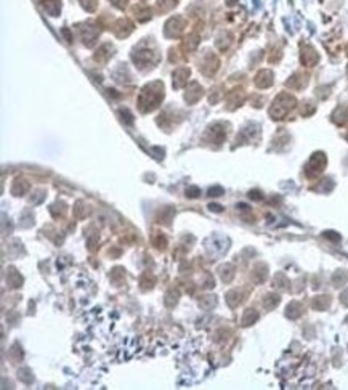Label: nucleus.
<instances>
[{
	"mask_svg": "<svg viewBox=\"0 0 348 390\" xmlns=\"http://www.w3.org/2000/svg\"><path fill=\"white\" fill-rule=\"evenodd\" d=\"M162 98H164V85L160 84V82H153V84L146 85L140 95V100H138L140 110L143 113H150L154 108L159 106Z\"/></svg>",
	"mask_w": 348,
	"mask_h": 390,
	"instance_id": "f257e3e1",
	"label": "nucleus"
},
{
	"mask_svg": "<svg viewBox=\"0 0 348 390\" xmlns=\"http://www.w3.org/2000/svg\"><path fill=\"white\" fill-rule=\"evenodd\" d=\"M295 106V98L291 93H281L273 101L271 108H270V116L273 119H282L286 117V114Z\"/></svg>",
	"mask_w": 348,
	"mask_h": 390,
	"instance_id": "f03ea898",
	"label": "nucleus"
},
{
	"mask_svg": "<svg viewBox=\"0 0 348 390\" xmlns=\"http://www.w3.org/2000/svg\"><path fill=\"white\" fill-rule=\"evenodd\" d=\"M326 167V156L324 153H314V155L310 157V161L305 165V172L308 177H314L321 174Z\"/></svg>",
	"mask_w": 348,
	"mask_h": 390,
	"instance_id": "7ed1b4c3",
	"label": "nucleus"
},
{
	"mask_svg": "<svg viewBox=\"0 0 348 390\" xmlns=\"http://www.w3.org/2000/svg\"><path fill=\"white\" fill-rule=\"evenodd\" d=\"M98 34H100L98 28H95L93 24H90V23L80 24V26H79V36H80L82 42L85 43L87 47H92L93 45L95 40L98 39Z\"/></svg>",
	"mask_w": 348,
	"mask_h": 390,
	"instance_id": "20e7f679",
	"label": "nucleus"
},
{
	"mask_svg": "<svg viewBox=\"0 0 348 390\" xmlns=\"http://www.w3.org/2000/svg\"><path fill=\"white\" fill-rule=\"evenodd\" d=\"M186 28V20L183 16H173L165 23V36L167 37H178Z\"/></svg>",
	"mask_w": 348,
	"mask_h": 390,
	"instance_id": "39448f33",
	"label": "nucleus"
},
{
	"mask_svg": "<svg viewBox=\"0 0 348 390\" xmlns=\"http://www.w3.org/2000/svg\"><path fill=\"white\" fill-rule=\"evenodd\" d=\"M157 60V56L154 52H151L150 48H146V50H141V47L138 50H135V53H133V61H135V65H138L140 68H143V66H153L154 65V61Z\"/></svg>",
	"mask_w": 348,
	"mask_h": 390,
	"instance_id": "423d86ee",
	"label": "nucleus"
},
{
	"mask_svg": "<svg viewBox=\"0 0 348 390\" xmlns=\"http://www.w3.org/2000/svg\"><path fill=\"white\" fill-rule=\"evenodd\" d=\"M199 69L205 74V76H214L218 69V60L214 53H207L202 58V61L199 63Z\"/></svg>",
	"mask_w": 348,
	"mask_h": 390,
	"instance_id": "0eeeda50",
	"label": "nucleus"
},
{
	"mask_svg": "<svg viewBox=\"0 0 348 390\" xmlns=\"http://www.w3.org/2000/svg\"><path fill=\"white\" fill-rule=\"evenodd\" d=\"M300 60H302V63H304L305 66L311 68V66H314V65H316V63H318L319 56H318V53H316V50H314L311 45H304V47H302Z\"/></svg>",
	"mask_w": 348,
	"mask_h": 390,
	"instance_id": "6e6552de",
	"label": "nucleus"
},
{
	"mask_svg": "<svg viewBox=\"0 0 348 390\" xmlns=\"http://www.w3.org/2000/svg\"><path fill=\"white\" fill-rule=\"evenodd\" d=\"M113 31L117 37H127L133 31V23L130 20H127V18H120V20L116 21Z\"/></svg>",
	"mask_w": 348,
	"mask_h": 390,
	"instance_id": "1a4fd4ad",
	"label": "nucleus"
},
{
	"mask_svg": "<svg viewBox=\"0 0 348 390\" xmlns=\"http://www.w3.org/2000/svg\"><path fill=\"white\" fill-rule=\"evenodd\" d=\"M244 98H246V95H244L242 88H234V90L228 95V110L233 111L237 106H241L244 103Z\"/></svg>",
	"mask_w": 348,
	"mask_h": 390,
	"instance_id": "9d476101",
	"label": "nucleus"
},
{
	"mask_svg": "<svg viewBox=\"0 0 348 390\" xmlns=\"http://www.w3.org/2000/svg\"><path fill=\"white\" fill-rule=\"evenodd\" d=\"M273 84V73L268 69H263L255 76V85L259 88H268Z\"/></svg>",
	"mask_w": 348,
	"mask_h": 390,
	"instance_id": "9b49d317",
	"label": "nucleus"
},
{
	"mask_svg": "<svg viewBox=\"0 0 348 390\" xmlns=\"http://www.w3.org/2000/svg\"><path fill=\"white\" fill-rule=\"evenodd\" d=\"M132 13L135 18H137V21L145 23L148 20H151V8L148 7V5H143V3L135 5V7L132 8Z\"/></svg>",
	"mask_w": 348,
	"mask_h": 390,
	"instance_id": "f8f14e48",
	"label": "nucleus"
},
{
	"mask_svg": "<svg viewBox=\"0 0 348 390\" xmlns=\"http://www.w3.org/2000/svg\"><path fill=\"white\" fill-rule=\"evenodd\" d=\"M188 78H190V69L188 68H180L177 69L175 73H173V87H183L186 82H188Z\"/></svg>",
	"mask_w": 348,
	"mask_h": 390,
	"instance_id": "ddd939ff",
	"label": "nucleus"
},
{
	"mask_svg": "<svg viewBox=\"0 0 348 390\" xmlns=\"http://www.w3.org/2000/svg\"><path fill=\"white\" fill-rule=\"evenodd\" d=\"M201 97H202V87H199L197 82H191L188 92L185 95L186 101H188V103H196Z\"/></svg>",
	"mask_w": 348,
	"mask_h": 390,
	"instance_id": "4468645a",
	"label": "nucleus"
},
{
	"mask_svg": "<svg viewBox=\"0 0 348 390\" xmlns=\"http://www.w3.org/2000/svg\"><path fill=\"white\" fill-rule=\"evenodd\" d=\"M111 56H113V45L111 43H105V45H101L98 50H96L95 60L98 63H106Z\"/></svg>",
	"mask_w": 348,
	"mask_h": 390,
	"instance_id": "2eb2a0df",
	"label": "nucleus"
},
{
	"mask_svg": "<svg viewBox=\"0 0 348 390\" xmlns=\"http://www.w3.org/2000/svg\"><path fill=\"white\" fill-rule=\"evenodd\" d=\"M307 84H308V78L302 73L294 74L291 78V80H287V85L291 88H295V90H300V88H304Z\"/></svg>",
	"mask_w": 348,
	"mask_h": 390,
	"instance_id": "dca6fc26",
	"label": "nucleus"
},
{
	"mask_svg": "<svg viewBox=\"0 0 348 390\" xmlns=\"http://www.w3.org/2000/svg\"><path fill=\"white\" fill-rule=\"evenodd\" d=\"M332 120L337 125H345L348 122V108L347 106H339L337 110L332 113Z\"/></svg>",
	"mask_w": 348,
	"mask_h": 390,
	"instance_id": "f3484780",
	"label": "nucleus"
},
{
	"mask_svg": "<svg viewBox=\"0 0 348 390\" xmlns=\"http://www.w3.org/2000/svg\"><path fill=\"white\" fill-rule=\"evenodd\" d=\"M209 133H212V142H215V143H222L225 137H227V130H225L223 124H217L214 127H210Z\"/></svg>",
	"mask_w": 348,
	"mask_h": 390,
	"instance_id": "a211bd4d",
	"label": "nucleus"
},
{
	"mask_svg": "<svg viewBox=\"0 0 348 390\" xmlns=\"http://www.w3.org/2000/svg\"><path fill=\"white\" fill-rule=\"evenodd\" d=\"M156 7L160 13H167V11H170L173 7H177V0H157Z\"/></svg>",
	"mask_w": 348,
	"mask_h": 390,
	"instance_id": "6ab92c4d",
	"label": "nucleus"
},
{
	"mask_svg": "<svg viewBox=\"0 0 348 390\" xmlns=\"http://www.w3.org/2000/svg\"><path fill=\"white\" fill-rule=\"evenodd\" d=\"M197 43H199V36L197 34H190L188 37H186V40H185V48L186 50H194L197 47Z\"/></svg>",
	"mask_w": 348,
	"mask_h": 390,
	"instance_id": "aec40b11",
	"label": "nucleus"
},
{
	"mask_svg": "<svg viewBox=\"0 0 348 390\" xmlns=\"http://www.w3.org/2000/svg\"><path fill=\"white\" fill-rule=\"evenodd\" d=\"M80 5L87 11H95L98 8V0H80Z\"/></svg>",
	"mask_w": 348,
	"mask_h": 390,
	"instance_id": "412c9836",
	"label": "nucleus"
},
{
	"mask_svg": "<svg viewBox=\"0 0 348 390\" xmlns=\"http://www.w3.org/2000/svg\"><path fill=\"white\" fill-rule=\"evenodd\" d=\"M300 113L304 114V116H310V114H313L314 113V106L311 105V103H305L302 105V110H300Z\"/></svg>",
	"mask_w": 348,
	"mask_h": 390,
	"instance_id": "4be33fe9",
	"label": "nucleus"
},
{
	"mask_svg": "<svg viewBox=\"0 0 348 390\" xmlns=\"http://www.w3.org/2000/svg\"><path fill=\"white\" fill-rule=\"evenodd\" d=\"M109 2H111L116 8H119V10H124V8L127 7V2H128V0H109Z\"/></svg>",
	"mask_w": 348,
	"mask_h": 390,
	"instance_id": "5701e85b",
	"label": "nucleus"
},
{
	"mask_svg": "<svg viewBox=\"0 0 348 390\" xmlns=\"http://www.w3.org/2000/svg\"><path fill=\"white\" fill-rule=\"evenodd\" d=\"M342 300H344V304L345 305H348V289L344 292V296H342Z\"/></svg>",
	"mask_w": 348,
	"mask_h": 390,
	"instance_id": "b1692460",
	"label": "nucleus"
},
{
	"mask_svg": "<svg viewBox=\"0 0 348 390\" xmlns=\"http://www.w3.org/2000/svg\"><path fill=\"white\" fill-rule=\"evenodd\" d=\"M347 55H348V45H347Z\"/></svg>",
	"mask_w": 348,
	"mask_h": 390,
	"instance_id": "393cba45",
	"label": "nucleus"
},
{
	"mask_svg": "<svg viewBox=\"0 0 348 390\" xmlns=\"http://www.w3.org/2000/svg\"><path fill=\"white\" fill-rule=\"evenodd\" d=\"M141 2H145V0H141Z\"/></svg>",
	"mask_w": 348,
	"mask_h": 390,
	"instance_id": "a878e982",
	"label": "nucleus"
},
{
	"mask_svg": "<svg viewBox=\"0 0 348 390\" xmlns=\"http://www.w3.org/2000/svg\"><path fill=\"white\" fill-rule=\"evenodd\" d=\"M347 138H348V135H347Z\"/></svg>",
	"mask_w": 348,
	"mask_h": 390,
	"instance_id": "bb28decb",
	"label": "nucleus"
}]
</instances>
